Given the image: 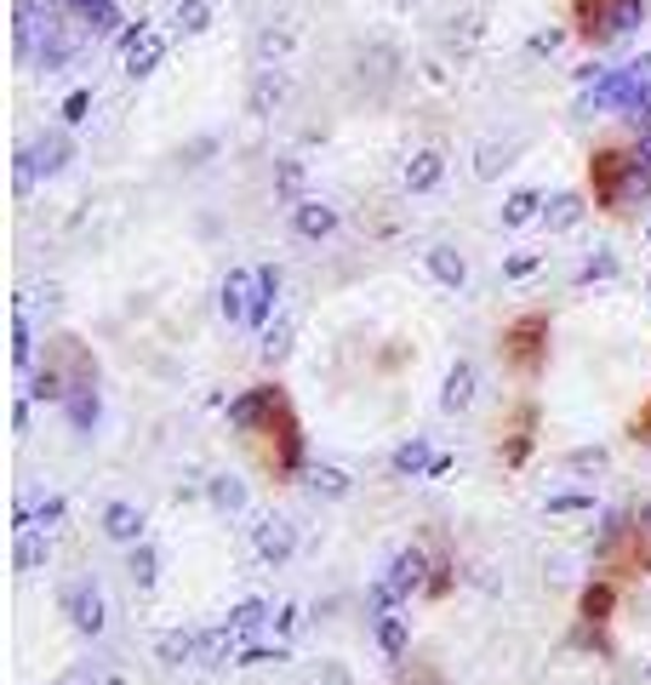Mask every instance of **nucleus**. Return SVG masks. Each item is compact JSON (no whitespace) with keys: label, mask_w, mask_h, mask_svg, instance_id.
Returning <instances> with one entry per match:
<instances>
[{"label":"nucleus","mask_w":651,"mask_h":685,"mask_svg":"<svg viewBox=\"0 0 651 685\" xmlns=\"http://www.w3.org/2000/svg\"><path fill=\"white\" fill-rule=\"evenodd\" d=\"M206 497H212L223 514H234V508H246V486H240V479L234 474H218L212 479V486H206Z\"/></svg>","instance_id":"obj_31"},{"label":"nucleus","mask_w":651,"mask_h":685,"mask_svg":"<svg viewBox=\"0 0 651 685\" xmlns=\"http://www.w3.org/2000/svg\"><path fill=\"white\" fill-rule=\"evenodd\" d=\"M400 479H418V474H429L434 468V457H429V440H406L400 452H395V463H389Z\"/></svg>","instance_id":"obj_26"},{"label":"nucleus","mask_w":651,"mask_h":685,"mask_svg":"<svg viewBox=\"0 0 651 685\" xmlns=\"http://www.w3.org/2000/svg\"><path fill=\"white\" fill-rule=\"evenodd\" d=\"M234 640H240V629H229V623H218L212 634H200V663H206V668H218V663L240 657V651H234Z\"/></svg>","instance_id":"obj_23"},{"label":"nucleus","mask_w":651,"mask_h":685,"mask_svg":"<svg viewBox=\"0 0 651 685\" xmlns=\"http://www.w3.org/2000/svg\"><path fill=\"white\" fill-rule=\"evenodd\" d=\"M12 366H34V331H29V297H18V320H12Z\"/></svg>","instance_id":"obj_27"},{"label":"nucleus","mask_w":651,"mask_h":685,"mask_svg":"<svg viewBox=\"0 0 651 685\" xmlns=\"http://www.w3.org/2000/svg\"><path fill=\"white\" fill-rule=\"evenodd\" d=\"M629 440H634V445H651V400H645V405L634 411V418H629Z\"/></svg>","instance_id":"obj_40"},{"label":"nucleus","mask_w":651,"mask_h":685,"mask_svg":"<svg viewBox=\"0 0 651 685\" xmlns=\"http://www.w3.org/2000/svg\"><path fill=\"white\" fill-rule=\"evenodd\" d=\"M440 178H445V155H440V149H418V155L406 160V189H411V194L440 189Z\"/></svg>","instance_id":"obj_12"},{"label":"nucleus","mask_w":651,"mask_h":685,"mask_svg":"<svg viewBox=\"0 0 651 685\" xmlns=\"http://www.w3.org/2000/svg\"><path fill=\"white\" fill-rule=\"evenodd\" d=\"M606 274H617V257H595V263H582V281H606Z\"/></svg>","instance_id":"obj_45"},{"label":"nucleus","mask_w":651,"mask_h":685,"mask_svg":"<svg viewBox=\"0 0 651 685\" xmlns=\"http://www.w3.org/2000/svg\"><path fill=\"white\" fill-rule=\"evenodd\" d=\"M46 360L69 377V394H75V389H97V360H92V349H86V342L81 337H52L46 342Z\"/></svg>","instance_id":"obj_5"},{"label":"nucleus","mask_w":651,"mask_h":685,"mask_svg":"<svg viewBox=\"0 0 651 685\" xmlns=\"http://www.w3.org/2000/svg\"><path fill=\"white\" fill-rule=\"evenodd\" d=\"M577 218H582V194H555V200L543 205V223L548 229H571Z\"/></svg>","instance_id":"obj_29"},{"label":"nucleus","mask_w":651,"mask_h":685,"mask_svg":"<svg viewBox=\"0 0 651 685\" xmlns=\"http://www.w3.org/2000/svg\"><path fill=\"white\" fill-rule=\"evenodd\" d=\"M281 657H286L281 645H274V651L269 645H252V651H240V657H234V668H258V663H281Z\"/></svg>","instance_id":"obj_39"},{"label":"nucleus","mask_w":651,"mask_h":685,"mask_svg":"<svg viewBox=\"0 0 651 685\" xmlns=\"http://www.w3.org/2000/svg\"><path fill=\"white\" fill-rule=\"evenodd\" d=\"M429 274H434L440 286H452V292H458V286L469 281V257H463L458 246H434V252H429Z\"/></svg>","instance_id":"obj_21"},{"label":"nucleus","mask_w":651,"mask_h":685,"mask_svg":"<svg viewBox=\"0 0 651 685\" xmlns=\"http://www.w3.org/2000/svg\"><path fill=\"white\" fill-rule=\"evenodd\" d=\"M86 109H92V92H69L63 97V120H86Z\"/></svg>","instance_id":"obj_42"},{"label":"nucleus","mask_w":651,"mask_h":685,"mask_svg":"<svg viewBox=\"0 0 651 685\" xmlns=\"http://www.w3.org/2000/svg\"><path fill=\"white\" fill-rule=\"evenodd\" d=\"M640 18H645V0H611V7H606V18L595 23V34H589V41H595V46H606V41H617V34H629Z\"/></svg>","instance_id":"obj_10"},{"label":"nucleus","mask_w":651,"mask_h":685,"mask_svg":"<svg viewBox=\"0 0 651 685\" xmlns=\"http://www.w3.org/2000/svg\"><path fill=\"white\" fill-rule=\"evenodd\" d=\"M645 292H651V281H645Z\"/></svg>","instance_id":"obj_50"},{"label":"nucleus","mask_w":651,"mask_h":685,"mask_svg":"<svg viewBox=\"0 0 651 685\" xmlns=\"http://www.w3.org/2000/svg\"><path fill=\"white\" fill-rule=\"evenodd\" d=\"M103 537L109 542H144V508H132V503H109L103 508Z\"/></svg>","instance_id":"obj_11"},{"label":"nucleus","mask_w":651,"mask_h":685,"mask_svg":"<svg viewBox=\"0 0 651 685\" xmlns=\"http://www.w3.org/2000/svg\"><path fill=\"white\" fill-rule=\"evenodd\" d=\"M292 229H297L303 240H326V234L337 229V212H332L326 200H297V205H292Z\"/></svg>","instance_id":"obj_13"},{"label":"nucleus","mask_w":651,"mask_h":685,"mask_svg":"<svg viewBox=\"0 0 651 685\" xmlns=\"http://www.w3.org/2000/svg\"><path fill=\"white\" fill-rule=\"evenodd\" d=\"M160 57H166V34L149 29V23H137L126 34V75H155Z\"/></svg>","instance_id":"obj_7"},{"label":"nucleus","mask_w":651,"mask_h":685,"mask_svg":"<svg viewBox=\"0 0 651 685\" xmlns=\"http://www.w3.org/2000/svg\"><path fill=\"white\" fill-rule=\"evenodd\" d=\"M12 429H18V434H29V400H18V405H12Z\"/></svg>","instance_id":"obj_48"},{"label":"nucleus","mask_w":651,"mask_h":685,"mask_svg":"<svg viewBox=\"0 0 651 685\" xmlns=\"http://www.w3.org/2000/svg\"><path fill=\"white\" fill-rule=\"evenodd\" d=\"M46 560H52V542H46V531L23 526V531H18V548H12V566H18V571H41Z\"/></svg>","instance_id":"obj_20"},{"label":"nucleus","mask_w":651,"mask_h":685,"mask_svg":"<svg viewBox=\"0 0 651 685\" xmlns=\"http://www.w3.org/2000/svg\"><path fill=\"white\" fill-rule=\"evenodd\" d=\"M589 183H595L600 212H629L634 200L651 194V166H640L634 149H600L589 160Z\"/></svg>","instance_id":"obj_1"},{"label":"nucleus","mask_w":651,"mask_h":685,"mask_svg":"<svg viewBox=\"0 0 651 685\" xmlns=\"http://www.w3.org/2000/svg\"><path fill=\"white\" fill-rule=\"evenodd\" d=\"M377 645H384V657H406V645H411V629H406V616L400 611H384L377 616Z\"/></svg>","instance_id":"obj_22"},{"label":"nucleus","mask_w":651,"mask_h":685,"mask_svg":"<svg viewBox=\"0 0 651 685\" xmlns=\"http://www.w3.org/2000/svg\"><path fill=\"white\" fill-rule=\"evenodd\" d=\"M611 605H617V589L611 582H589L577 600V616H582V629H589L600 645H606V623H611Z\"/></svg>","instance_id":"obj_8"},{"label":"nucleus","mask_w":651,"mask_h":685,"mask_svg":"<svg viewBox=\"0 0 651 685\" xmlns=\"http://www.w3.org/2000/svg\"><path fill=\"white\" fill-rule=\"evenodd\" d=\"M532 218H543V194H537V189H514V194L503 200V229H521V223H532Z\"/></svg>","instance_id":"obj_25"},{"label":"nucleus","mask_w":651,"mask_h":685,"mask_svg":"<svg viewBox=\"0 0 651 685\" xmlns=\"http://www.w3.org/2000/svg\"><path fill=\"white\" fill-rule=\"evenodd\" d=\"M634 155H640V166H651V131H645L640 144H634Z\"/></svg>","instance_id":"obj_49"},{"label":"nucleus","mask_w":651,"mask_h":685,"mask_svg":"<svg viewBox=\"0 0 651 685\" xmlns=\"http://www.w3.org/2000/svg\"><path fill=\"white\" fill-rule=\"evenodd\" d=\"M445 571H452V566H434V577H429V594H445V589H452V577H445Z\"/></svg>","instance_id":"obj_47"},{"label":"nucleus","mask_w":651,"mask_h":685,"mask_svg":"<svg viewBox=\"0 0 651 685\" xmlns=\"http://www.w3.org/2000/svg\"><path fill=\"white\" fill-rule=\"evenodd\" d=\"M286 355H292V326L274 320V326L263 331V360H286Z\"/></svg>","instance_id":"obj_35"},{"label":"nucleus","mask_w":651,"mask_h":685,"mask_svg":"<svg viewBox=\"0 0 651 685\" xmlns=\"http://www.w3.org/2000/svg\"><path fill=\"white\" fill-rule=\"evenodd\" d=\"M281 97H286V75H281V68H263L258 86H252V115H269Z\"/></svg>","instance_id":"obj_28"},{"label":"nucleus","mask_w":651,"mask_h":685,"mask_svg":"<svg viewBox=\"0 0 651 685\" xmlns=\"http://www.w3.org/2000/svg\"><path fill=\"white\" fill-rule=\"evenodd\" d=\"M508 155H514V144H486V149H480V160H474V171H480V178H497V171L508 166Z\"/></svg>","instance_id":"obj_37"},{"label":"nucleus","mask_w":651,"mask_h":685,"mask_svg":"<svg viewBox=\"0 0 651 685\" xmlns=\"http://www.w3.org/2000/svg\"><path fill=\"white\" fill-rule=\"evenodd\" d=\"M155 657L171 663V668H178V663H200V634H195V629H171V634H160V640H155Z\"/></svg>","instance_id":"obj_18"},{"label":"nucleus","mask_w":651,"mask_h":685,"mask_svg":"<svg viewBox=\"0 0 651 685\" xmlns=\"http://www.w3.org/2000/svg\"><path fill=\"white\" fill-rule=\"evenodd\" d=\"M308 486L326 492V497H349V474H343V468H315V474H308Z\"/></svg>","instance_id":"obj_36"},{"label":"nucleus","mask_w":651,"mask_h":685,"mask_svg":"<svg viewBox=\"0 0 651 685\" xmlns=\"http://www.w3.org/2000/svg\"><path fill=\"white\" fill-rule=\"evenodd\" d=\"M63 611H69V623H75L81 634H97L103 629V594L97 589H75L63 600Z\"/></svg>","instance_id":"obj_17"},{"label":"nucleus","mask_w":651,"mask_h":685,"mask_svg":"<svg viewBox=\"0 0 651 685\" xmlns=\"http://www.w3.org/2000/svg\"><path fill=\"white\" fill-rule=\"evenodd\" d=\"M63 405H69V418H75V429H92L97 423V389H75Z\"/></svg>","instance_id":"obj_34"},{"label":"nucleus","mask_w":651,"mask_h":685,"mask_svg":"<svg viewBox=\"0 0 651 685\" xmlns=\"http://www.w3.org/2000/svg\"><path fill=\"white\" fill-rule=\"evenodd\" d=\"M503 360L521 371V377H537L548 366V315H521L503 326Z\"/></svg>","instance_id":"obj_4"},{"label":"nucleus","mask_w":651,"mask_h":685,"mask_svg":"<svg viewBox=\"0 0 651 685\" xmlns=\"http://www.w3.org/2000/svg\"><path fill=\"white\" fill-rule=\"evenodd\" d=\"M611 0H577V18H582V34H595V23L606 18Z\"/></svg>","instance_id":"obj_41"},{"label":"nucleus","mask_w":651,"mask_h":685,"mask_svg":"<svg viewBox=\"0 0 651 685\" xmlns=\"http://www.w3.org/2000/svg\"><path fill=\"white\" fill-rule=\"evenodd\" d=\"M548 508H555V514H577V508H589V497H555Z\"/></svg>","instance_id":"obj_46"},{"label":"nucleus","mask_w":651,"mask_h":685,"mask_svg":"<svg viewBox=\"0 0 651 685\" xmlns=\"http://www.w3.org/2000/svg\"><path fill=\"white\" fill-rule=\"evenodd\" d=\"M252 542H258V555L263 560H292V548H297V531H292V520H263L258 531H252Z\"/></svg>","instance_id":"obj_14"},{"label":"nucleus","mask_w":651,"mask_h":685,"mask_svg":"<svg viewBox=\"0 0 651 685\" xmlns=\"http://www.w3.org/2000/svg\"><path fill=\"white\" fill-rule=\"evenodd\" d=\"M69 12H75L92 34H115L120 29V12H115V0H63Z\"/></svg>","instance_id":"obj_19"},{"label":"nucleus","mask_w":651,"mask_h":685,"mask_svg":"<svg viewBox=\"0 0 651 685\" xmlns=\"http://www.w3.org/2000/svg\"><path fill=\"white\" fill-rule=\"evenodd\" d=\"M532 268H537V252H521V257H508V268H503V274H508V281H526Z\"/></svg>","instance_id":"obj_43"},{"label":"nucleus","mask_w":651,"mask_h":685,"mask_svg":"<svg viewBox=\"0 0 651 685\" xmlns=\"http://www.w3.org/2000/svg\"><path fill=\"white\" fill-rule=\"evenodd\" d=\"M269 463L281 468V474H297L303 468V423H297V411L286 400V389H269Z\"/></svg>","instance_id":"obj_2"},{"label":"nucleus","mask_w":651,"mask_h":685,"mask_svg":"<svg viewBox=\"0 0 651 685\" xmlns=\"http://www.w3.org/2000/svg\"><path fill=\"white\" fill-rule=\"evenodd\" d=\"M126 571H132V582H137V589H149V582L160 577L155 548H149V542H132V560H126Z\"/></svg>","instance_id":"obj_32"},{"label":"nucleus","mask_w":651,"mask_h":685,"mask_svg":"<svg viewBox=\"0 0 651 685\" xmlns=\"http://www.w3.org/2000/svg\"><path fill=\"white\" fill-rule=\"evenodd\" d=\"M223 623H229V629H240V634H252V629H263V623H269V605H263V600H240V605L223 616Z\"/></svg>","instance_id":"obj_33"},{"label":"nucleus","mask_w":651,"mask_h":685,"mask_svg":"<svg viewBox=\"0 0 651 685\" xmlns=\"http://www.w3.org/2000/svg\"><path fill=\"white\" fill-rule=\"evenodd\" d=\"M69 155H75V144H69L63 131H46V137H34V144H29L34 171H46V178H57V171L69 166Z\"/></svg>","instance_id":"obj_15"},{"label":"nucleus","mask_w":651,"mask_h":685,"mask_svg":"<svg viewBox=\"0 0 651 685\" xmlns=\"http://www.w3.org/2000/svg\"><path fill=\"white\" fill-rule=\"evenodd\" d=\"M274 189H281V194L297 205V189H303V166H297V160H286L281 171H274Z\"/></svg>","instance_id":"obj_38"},{"label":"nucleus","mask_w":651,"mask_h":685,"mask_svg":"<svg viewBox=\"0 0 651 685\" xmlns=\"http://www.w3.org/2000/svg\"><path fill=\"white\" fill-rule=\"evenodd\" d=\"M571 468H577V474H589V468H606V452H600V445H595V452H571Z\"/></svg>","instance_id":"obj_44"},{"label":"nucleus","mask_w":651,"mask_h":685,"mask_svg":"<svg viewBox=\"0 0 651 685\" xmlns=\"http://www.w3.org/2000/svg\"><path fill=\"white\" fill-rule=\"evenodd\" d=\"M212 12H218V0H178V29L183 34L212 29Z\"/></svg>","instance_id":"obj_30"},{"label":"nucleus","mask_w":651,"mask_h":685,"mask_svg":"<svg viewBox=\"0 0 651 685\" xmlns=\"http://www.w3.org/2000/svg\"><path fill=\"white\" fill-rule=\"evenodd\" d=\"M429 560L418 555V548H400V555L389 560V571L371 582V616H384V611H395L400 600H411L418 589H429Z\"/></svg>","instance_id":"obj_3"},{"label":"nucleus","mask_w":651,"mask_h":685,"mask_svg":"<svg viewBox=\"0 0 651 685\" xmlns=\"http://www.w3.org/2000/svg\"><path fill=\"white\" fill-rule=\"evenodd\" d=\"M252 297H258V268H229V274H223V292H218L223 320H229V326H246Z\"/></svg>","instance_id":"obj_6"},{"label":"nucleus","mask_w":651,"mask_h":685,"mask_svg":"<svg viewBox=\"0 0 651 685\" xmlns=\"http://www.w3.org/2000/svg\"><path fill=\"white\" fill-rule=\"evenodd\" d=\"M474 394H480V371H474V360H458L452 371H445L440 405H445V411H469V405H474Z\"/></svg>","instance_id":"obj_9"},{"label":"nucleus","mask_w":651,"mask_h":685,"mask_svg":"<svg viewBox=\"0 0 651 685\" xmlns=\"http://www.w3.org/2000/svg\"><path fill=\"white\" fill-rule=\"evenodd\" d=\"M229 423H234L240 434H263V423H269V389L240 394V400L229 405Z\"/></svg>","instance_id":"obj_16"},{"label":"nucleus","mask_w":651,"mask_h":685,"mask_svg":"<svg viewBox=\"0 0 651 685\" xmlns=\"http://www.w3.org/2000/svg\"><path fill=\"white\" fill-rule=\"evenodd\" d=\"M274 297H281V268H274V263H263V268H258V297H252V315H246V326H263V320H269Z\"/></svg>","instance_id":"obj_24"}]
</instances>
